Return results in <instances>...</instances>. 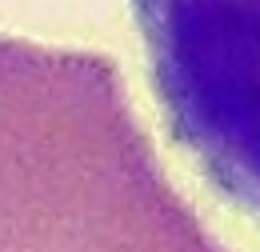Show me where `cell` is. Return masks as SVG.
I'll return each instance as SVG.
<instances>
[{
	"label": "cell",
	"instance_id": "7a4b0ae2",
	"mask_svg": "<svg viewBox=\"0 0 260 252\" xmlns=\"http://www.w3.org/2000/svg\"><path fill=\"white\" fill-rule=\"evenodd\" d=\"M172 140L260 220V0H132Z\"/></svg>",
	"mask_w": 260,
	"mask_h": 252
},
{
	"label": "cell",
	"instance_id": "6da1fadb",
	"mask_svg": "<svg viewBox=\"0 0 260 252\" xmlns=\"http://www.w3.org/2000/svg\"><path fill=\"white\" fill-rule=\"evenodd\" d=\"M0 252H224L96 52L0 36Z\"/></svg>",
	"mask_w": 260,
	"mask_h": 252
}]
</instances>
